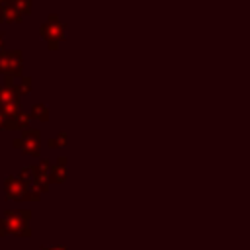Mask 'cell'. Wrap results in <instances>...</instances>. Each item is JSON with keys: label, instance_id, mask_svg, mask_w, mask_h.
<instances>
[{"label": "cell", "instance_id": "6da1fadb", "mask_svg": "<svg viewBox=\"0 0 250 250\" xmlns=\"http://www.w3.org/2000/svg\"><path fill=\"white\" fill-rule=\"evenodd\" d=\"M4 230L6 234H16V236H27L29 234V211H6L4 219Z\"/></svg>", "mask_w": 250, "mask_h": 250}, {"label": "cell", "instance_id": "7a4b0ae2", "mask_svg": "<svg viewBox=\"0 0 250 250\" xmlns=\"http://www.w3.org/2000/svg\"><path fill=\"white\" fill-rule=\"evenodd\" d=\"M4 189L8 199H27V184L21 178L8 176L4 182Z\"/></svg>", "mask_w": 250, "mask_h": 250}, {"label": "cell", "instance_id": "3957f363", "mask_svg": "<svg viewBox=\"0 0 250 250\" xmlns=\"http://www.w3.org/2000/svg\"><path fill=\"white\" fill-rule=\"evenodd\" d=\"M14 146L21 148L25 154H37L39 152V131H25L20 139L14 141Z\"/></svg>", "mask_w": 250, "mask_h": 250}, {"label": "cell", "instance_id": "277c9868", "mask_svg": "<svg viewBox=\"0 0 250 250\" xmlns=\"http://www.w3.org/2000/svg\"><path fill=\"white\" fill-rule=\"evenodd\" d=\"M66 178V160H59L57 166H51V180L53 182H62Z\"/></svg>", "mask_w": 250, "mask_h": 250}, {"label": "cell", "instance_id": "5b68a950", "mask_svg": "<svg viewBox=\"0 0 250 250\" xmlns=\"http://www.w3.org/2000/svg\"><path fill=\"white\" fill-rule=\"evenodd\" d=\"M29 113H23V111H16L14 115H12V119H14V129H25L27 127V123H29Z\"/></svg>", "mask_w": 250, "mask_h": 250}, {"label": "cell", "instance_id": "8992f818", "mask_svg": "<svg viewBox=\"0 0 250 250\" xmlns=\"http://www.w3.org/2000/svg\"><path fill=\"white\" fill-rule=\"evenodd\" d=\"M29 115L35 117V119H39V121H47V119H49V111H47V107H45L43 104H37V105L31 109Z\"/></svg>", "mask_w": 250, "mask_h": 250}, {"label": "cell", "instance_id": "52a82bcc", "mask_svg": "<svg viewBox=\"0 0 250 250\" xmlns=\"http://www.w3.org/2000/svg\"><path fill=\"white\" fill-rule=\"evenodd\" d=\"M62 145H66V135H64V133L57 135V137H55V139H51V143H49V146H51V148H59V146H62Z\"/></svg>", "mask_w": 250, "mask_h": 250}, {"label": "cell", "instance_id": "ba28073f", "mask_svg": "<svg viewBox=\"0 0 250 250\" xmlns=\"http://www.w3.org/2000/svg\"><path fill=\"white\" fill-rule=\"evenodd\" d=\"M6 234V230H4V223L0 221V236H4Z\"/></svg>", "mask_w": 250, "mask_h": 250}, {"label": "cell", "instance_id": "9c48e42d", "mask_svg": "<svg viewBox=\"0 0 250 250\" xmlns=\"http://www.w3.org/2000/svg\"><path fill=\"white\" fill-rule=\"evenodd\" d=\"M43 250H66L64 246H55V248H43Z\"/></svg>", "mask_w": 250, "mask_h": 250}]
</instances>
